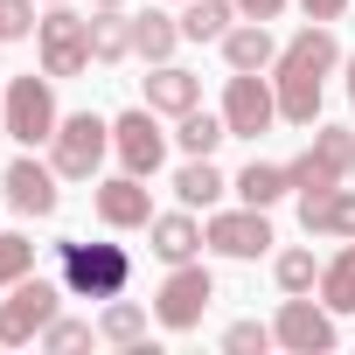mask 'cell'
<instances>
[{
    "label": "cell",
    "instance_id": "2",
    "mask_svg": "<svg viewBox=\"0 0 355 355\" xmlns=\"http://www.w3.org/2000/svg\"><path fill=\"white\" fill-rule=\"evenodd\" d=\"M56 265H63L70 300H119V293L132 286V251H125V244H84V237H63V244H56Z\"/></svg>",
    "mask_w": 355,
    "mask_h": 355
},
{
    "label": "cell",
    "instance_id": "28",
    "mask_svg": "<svg viewBox=\"0 0 355 355\" xmlns=\"http://www.w3.org/2000/svg\"><path fill=\"white\" fill-rule=\"evenodd\" d=\"M35 272V244L21 237V230H0V286H15V279H28Z\"/></svg>",
    "mask_w": 355,
    "mask_h": 355
},
{
    "label": "cell",
    "instance_id": "5",
    "mask_svg": "<svg viewBox=\"0 0 355 355\" xmlns=\"http://www.w3.org/2000/svg\"><path fill=\"white\" fill-rule=\"evenodd\" d=\"M8 139H21V146H49L56 139V125H63V112H56V77L42 70H28V77H8Z\"/></svg>",
    "mask_w": 355,
    "mask_h": 355
},
{
    "label": "cell",
    "instance_id": "25",
    "mask_svg": "<svg viewBox=\"0 0 355 355\" xmlns=\"http://www.w3.org/2000/svg\"><path fill=\"white\" fill-rule=\"evenodd\" d=\"M320 306H334V313H355V237L320 265Z\"/></svg>",
    "mask_w": 355,
    "mask_h": 355
},
{
    "label": "cell",
    "instance_id": "26",
    "mask_svg": "<svg viewBox=\"0 0 355 355\" xmlns=\"http://www.w3.org/2000/svg\"><path fill=\"white\" fill-rule=\"evenodd\" d=\"M174 139H182V153H216L223 139H230V125H223V112H182L174 119Z\"/></svg>",
    "mask_w": 355,
    "mask_h": 355
},
{
    "label": "cell",
    "instance_id": "23",
    "mask_svg": "<svg viewBox=\"0 0 355 355\" xmlns=\"http://www.w3.org/2000/svg\"><path fill=\"white\" fill-rule=\"evenodd\" d=\"M98 341H112V348H139L146 341V306L139 300H105V313H98Z\"/></svg>",
    "mask_w": 355,
    "mask_h": 355
},
{
    "label": "cell",
    "instance_id": "34",
    "mask_svg": "<svg viewBox=\"0 0 355 355\" xmlns=\"http://www.w3.org/2000/svg\"><path fill=\"white\" fill-rule=\"evenodd\" d=\"M341 70H348V105H355V56H341Z\"/></svg>",
    "mask_w": 355,
    "mask_h": 355
},
{
    "label": "cell",
    "instance_id": "8",
    "mask_svg": "<svg viewBox=\"0 0 355 355\" xmlns=\"http://www.w3.org/2000/svg\"><path fill=\"white\" fill-rule=\"evenodd\" d=\"M348 167H355V132H348V125H313V146H306L300 160H286L293 196H306V189H341Z\"/></svg>",
    "mask_w": 355,
    "mask_h": 355
},
{
    "label": "cell",
    "instance_id": "32",
    "mask_svg": "<svg viewBox=\"0 0 355 355\" xmlns=\"http://www.w3.org/2000/svg\"><path fill=\"white\" fill-rule=\"evenodd\" d=\"M237 15H244V21H279L286 0H237Z\"/></svg>",
    "mask_w": 355,
    "mask_h": 355
},
{
    "label": "cell",
    "instance_id": "3",
    "mask_svg": "<svg viewBox=\"0 0 355 355\" xmlns=\"http://www.w3.org/2000/svg\"><path fill=\"white\" fill-rule=\"evenodd\" d=\"M63 293H70V286H56V279H42V272L15 279L8 300H0V348H28V341H42V327L63 313Z\"/></svg>",
    "mask_w": 355,
    "mask_h": 355
},
{
    "label": "cell",
    "instance_id": "7",
    "mask_svg": "<svg viewBox=\"0 0 355 355\" xmlns=\"http://www.w3.org/2000/svg\"><path fill=\"white\" fill-rule=\"evenodd\" d=\"M223 125H230V139H265L279 125V91H272L265 70H230V84H223Z\"/></svg>",
    "mask_w": 355,
    "mask_h": 355
},
{
    "label": "cell",
    "instance_id": "15",
    "mask_svg": "<svg viewBox=\"0 0 355 355\" xmlns=\"http://www.w3.org/2000/svg\"><path fill=\"white\" fill-rule=\"evenodd\" d=\"M300 230L306 237H355V189L341 182V189H306L300 196Z\"/></svg>",
    "mask_w": 355,
    "mask_h": 355
},
{
    "label": "cell",
    "instance_id": "22",
    "mask_svg": "<svg viewBox=\"0 0 355 355\" xmlns=\"http://www.w3.org/2000/svg\"><path fill=\"white\" fill-rule=\"evenodd\" d=\"M237 21V0H182V42H223Z\"/></svg>",
    "mask_w": 355,
    "mask_h": 355
},
{
    "label": "cell",
    "instance_id": "17",
    "mask_svg": "<svg viewBox=\"0 0 355 355\" xmlns=\"http://www.w3.org/2000/svg\"><path fill=\"white\" fill-rule=\"evenodd\" d=\"M146 105L167 112V119H182V112L202 105V77L182 70V63H153V77H146Z\"/></svg>",
    "mask_w": 355,
    "mask_h": 355
},
{
    "label": "cell",
    "instance_id": "20",
    "mask_svg": "<svg viewBox=\"0 0 355 355\" xmlns=\"http://www.w3.org/2000/svg\"><path fill=\"white\" fill-rule=\"evenodd\" d=\"M223 63H230V70H272V63H279V42H272V28H265V21H244V28H230V35H223Z\"/></svg>",
    "mask_w": 355,
    "mask_h": 355
},
{
    "label": "cell",
    "instance_id": "29",
    "mask_svg": "<svg viewBox=\"0 0 355 355\" xmlns=\"http://www.w3.org/2000/svg\"><path fill=\"white\" fill-rule=\"evenodd\" d=\"M272 341H279V334H272L265 320H230V327H223V348H230V355H265Z\"/></svg>",
    "mask_w": 355,
    "mask_h": 355
},
{
    "label": "cell",
    "instance_id": "21",
    "mask_svg": "<svg viewBox=\"0 0 355 355\" xmlns=\"http://www.w3.org/2000/svg\"><path fill=\"white\" fill-rule=\"evenodd\" d=\"M132 56V15H119V8H98L91 15V63H125Z\"/></svg>",
    "mask_w": 355,
    "mask_h": 355
},
{
    "label": "cell",
    "instance_id": "39",
    "mask_svg": "<svg viewBox=\"0 0 355 355\" xmlns=\"http://www.w3.org/2000/svg\"><path fill=\"white\" fill-rule=\"evenodd\" d=\"M49 8H56V0H49Z\"/></svg>",
    "mask_w": 355,
    "mask_h": 355
},
{
    "label": "cell",
    "instance_id": "36",
    "mask_svg": "<svg viewBox=\"0 0 355 355\" xmlns=\"http://www.w3.org/2000/svg\"><path fill=\"white\" fill-rule=\"evenodd\" d=\"M91 8H125V0H91Z\"/></svg>",
    "mask_w": 355,
    "mask_h": 355
},
{
    "label": "cell",
    "instance_id": "13",
    "mask_svg": "<svg viewBox=\"0 0 355 355\" xmlns=\"http://www.w3.org/2000/svg\"><path fill=\"white\" fill-rule=\"evenodd\" d=\"M202 244L216 251V258H265L272 251V223H265V209H216L209 223H202Z\"/></svg>",
    "mask_w": 355,
    "mask_h": 355
},
{
    "label": "cell",
    "instance_id": "27",
    "mask_svg": "<svg viewBox=\"0 0 355 355\" xmlns=\"http://www.w3.org/2000/svg\"><path fill=\"white\" fill-rule=\"evenodd\" d=\"M272 279H279V293H320L313 251H279V258H272Z\"/></svg>",
    "mask_w": 355,
    "mask_h": 355
},
{
    "label": "cell",
    "instance_id": "10",
    "mask_svg": "<svg viewBox=\"0 0 355 355\" xmlns=\"http://www.w3.org/2000/svg\"><path fill=\"white\" fill-rule=\"evenodd\" d=\"M35 56H42L49 77H84L91 70V21L70 15V8H49L35 21Z\"/></svg>",
    "mask_w": 355,
    "mask_h": 355
},
{
    "label": "cell",
    "instance_id": "6",
    "mask_svg": "<svg viewBox=\"0 0 355 355\" xmlns=\"http://www.w3.org/2000/svg\"><path fill=\"white\" fill-rule=\"evenodd\" d=\"M105 153H112V119H98V112H70L49 139V167L63 182H91L105 167Z\"/></svg>",
    "mask_w": 355,
    "mask_h": 355
},
{
    "label": "cell",
    "instance_id": "12",
    "mask_svg": "<svg viewBox=\"0 0 355 355\" xmlns=\"http://www.w3.org/2000/svg\"><path fill=\"white\" fill-rule=\"evenodd\" d=\"M56 182L63 174L49 167V160H35V146L21 153V160H8V174H0V189H8V209L15 216H56Z\"/></svg>",
    "mask_w": 355,
    "mask_h": 355
},
{
    "label": "cell",
    "instance_id": "14",
    "mask_svg": "<svg viewBox=\"0 0 355 355\" xmlns=\"http://www.w3.org/2000/svg\"><path fill=\"white\" fill-rule=\"evenodd\" d=\"M91 209H98L105 230H146V223H153V196H146L139 174H112V182H98Z\"/></svg>",
    "mask_w": 355,
    "mask_h": 355
},
{
    "label": "cell",
    "instance_id": "30",
    "mask_svg": "<svg viewBox=\"0 0 355 355\" xmlns=\"http://www.w3.org/2000/svg\"><path fill=\"white\" fill-rule=\"evenodd\" d=\"M35 35V0H0V42Z\"/></svg>",
    "mask_w": 355,
    "mask_h": 355
},
{
    "label": "cell",
    "instance_id": "11",
    "mask_svg": "<svg viewBox=\"0 0 355 355\" xmlns=\"http://www.w3.org/2000/svg\"><path fill=\"white\" fill-rule=\"evenodd\" d=\"M272 334H279V348H293V355H327V348L341 341L334 306H313V293H286V306H279Z\"/></svg>",
    "mask_w": 355,
    "mask_h": 355
},
{
    "label": "cell",
    "instance_id": "38",
    "mask_svg": "<svg viewBox=\"0 0 355 355\" xmlns=\"http://www.w3.org/2000/svg\"><path fill=\"white\" fill-rule=\"evenodd\" d=\"M0 77H8V70H0Z\"/></svg>",
    "mask_w": 355,
    "mask_h": 355
},
{
    "label": "cell",
    "instance_id": "1",
    "mask_svg": "<svg viewBox=\"0 0 355 355\" xmlns=\"http://www.w3.org/2000/svg\"><path fill=\"white\" fill-rule=\"evenodd\" d=\"M334 70H341L334 28H327V21H306V28L279 49V63H272L279 119H286V125H313V119H320V77H334Z\"/></svg>",
    "mask_w": 355,
    "mask_h": 355
},
{
    "label": "cell",
    "instance_id": "18",
    "mask_svg": "<svg viewBox=\"0 0 355 355\" xmlns=\"http://www.w3.org/2000/svg\"><path fill=\"white\" fill-rule=\"evenodd\" d=\"M223 174H216V160L209 153H189L182 167H174V196H182V209H216L223 202Z\"/></svg>",
    "mask_w": 355,
    "mask_h": 355
},
{
    "label": "cell",
    "instance_id": "19",
    "mask_svg": "<svg viewBox=\"0 0 355 355\" xmlns=\"http://www.w3.org/2000/svg\"><path fill=\"white\" fill-rule=\"evenodd\" d=\"M174 42H182V15H167V0H160V8H146V15H132V56L167 63Z\"/></svg>",
    "mask_w": 355,
    "mask_h": 355
},
{
    "label": "cell",
    "instance_id": "33",
    "mask_svg": "<svg viewBox=\"0 0 355 355\" xmlns=\"http://www.w3.org/2000/svg\"><path fill=\"white\" fill-rule=\"evenodd\" d=\"M300 8H306V21H341L348 0H300Z\"/></svg>",
    "mask_w": 355,
    "mask_h": 355
},
{
    "label": "cell",
    "instance_id": "24",
    "mask_svg": "<svg viewBox=\"0 0 355 355\" xmlns=\"http://www.w3.org/2000/svg\"><path fill=\"white\" fill-rule=\"evenodd\" d=\"M230 189H237V202H251V209H272L279 196H293V174H286V167H272V160H251V167L237 174V182H230Z\"/></svg>",
    "mask_w": 355,
    "mask_h": 355
},
{
    "label": "cell",
    "instance_id": "9",
    "mask_svg": "<svg viewBox=\"0 0 355 355\" xmlns=\"http://www.w3.org/2000/svg\"><path fill=\"white\" fill-rule=\"evenodd\" d=\"M112 153L125 174H139V182H153V174L167 167V132H160V112L153 105H132L112 119Z\"/></svg>",
    "mask_w": 355,
    "mask_h": 355
},
{
    "label": "cell",
    "instance_id": "16",
    "mask_svg": "<svg viewBox=\"0 0 355 355\" xmlns=\"http://www.w3.org/2000/svg\"><path fill=\"white\" fill-rule=\"evenodd\" d=\"M146 237H153V258L160 265H189L196 251H202V223H196V209H153V223H146Z\"/></svg>",
    "mask_w": 355,
    "mask_h": 355
},
{
    "label": "cell",
    "instance_id": "37",
    "mask_svg": "<svg viewBox=\"0 0 355 355\" xmlns=\"http://www.w3.org/2000/svg\"><path fill=\"white\" fill-rule=\"evenodd\" d=\"M167 8H182V0H167Z\"/></svg>",
    "mask_w": 355,
    "mask_h": 355
},
{
    "label": "cell",
    "instance_id": "4",
    "mask_svg": "<svg viewBox=\"0 0 355 355\" xmlns=\"http://www.w3.org/2000/svg\"><path fill=\"white\" fill-rule=\"evenodd\" d=\"M209 300H216V279H209V265H202V258L167 265V279H160V293H153V327L189 334V327H202Z\"/></svg>",
    "mask_w": 355,
    "mask_h": 355
},
{
    "label": "cell",
    "instance_id": "31",
    "mask_svg": "<svg viewBox=\"0 0 355 355\" xmlns=\"http://www.w3.org/2000/svg\"><path fill=\"white\" fill-rule=\"evenodd\" d=\"M91 334H98L91 320H63V313H56V320L42 327V348H91Z\"/></svg>",
    "mask_w": 355,
    "mask_h": 355
},
{
    "label": "cell",
    "instance_id": "35",
    "mask_svg": "<svg viewBox=\"0 0 355 355\" xmlns=\"http://www.w3.org/2000/svg\"><path fill=\"white\" fill-rule=\"evenodd\" d=\"M0 139H8V105H0Z\"/></svg>",
    "mask_w": 355,
    "mask_h": 355
}]
</instances>
